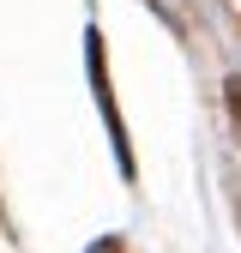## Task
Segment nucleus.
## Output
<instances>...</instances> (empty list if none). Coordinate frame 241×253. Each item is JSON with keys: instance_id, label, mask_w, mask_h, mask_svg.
Listing matches in <instances>:
<instances>
[{"instance_id": "f257e3e1", "label": "nucleus", "mask_w": 241, "mask_h": 253, "mask_svg": "<svg viewBox=\"0 0 241 253\" xmlns=\"http://www.w3.org/2000/svg\"><path fill=\"white\" fill-rule=\"evenodd\" d=\"M90 253H120V247H115V241H103V247H90Z\"/></svg>"}]
</instances>
